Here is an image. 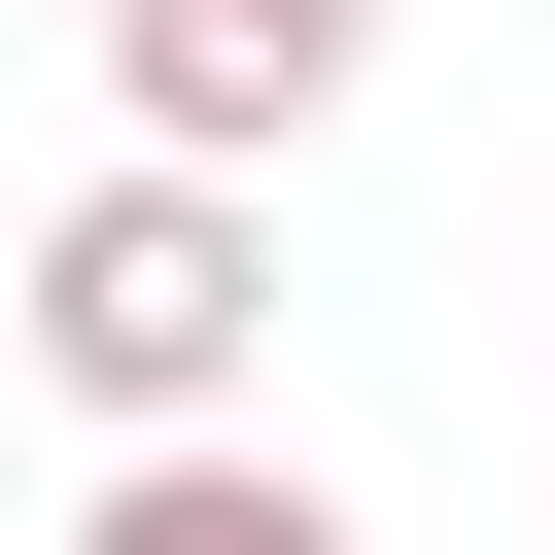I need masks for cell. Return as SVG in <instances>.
Segmentation results:
<instances>
[{"label":"cell","mask_w":555,"mask_h":555,"mask_svg":"<svg viewBox=\"0 0 555 555\" xmlns=\"http://www.w3.org/2000/svg\"><path fill=\"white\" fill-rule=\"evenodd\" d=\"M0 347H35L104 451L243 416V382H278V173H173V139H104V173L0 243Z\"/></svg>","instance_id":"6da1fadb"},{"label":"cell","mask_w":555,"mask_h":555,"mask_svg":"<svg viewBox=\"0 0 555 555\" xmlns=\"http://www.w3.org/2000/svg\"><path fill=\"white\" fill-rule=\"evenodd\" d=\"M382 35H416V0H104V104H139L173 173H278V139L382 104Z\"/></svg>","instance_id":"7a4b0ae2"},{"label":"cell","mask_w":555,"mask_h":555,"mask_svg":"<svg viewBox=\"0 0 555 555\" xmlns=\"http://www.w3.org/2000/svg\"><path fill=\"white\" fill-rule=\"evenodd\" d=\"M69 555H382V520H347L312 451H243V416H173V451H104V486H69Z\"/></svg>","instance_id":"3957f363"}]
</instances>
